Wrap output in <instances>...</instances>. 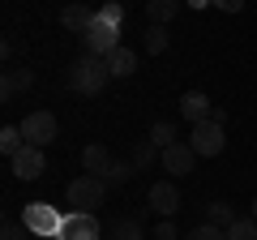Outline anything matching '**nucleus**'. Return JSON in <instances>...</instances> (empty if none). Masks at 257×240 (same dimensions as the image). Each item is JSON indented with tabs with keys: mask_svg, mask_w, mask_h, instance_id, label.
Here are the masks:
<instances>
[{
	"mask_svg": "<svg viewBox=\"0 0 257 240\" xmlns=\"http://www.w3.org/2000/svg\"><path fill=\"white\" fill-rule=\"evenodd\" d=\"M30 86H35V73H30V69H5L0 94H5V99H13L18 90H30Z\"/></svg>",
	"mask_w": 257,
	"mask_h": 240,
	"instance_id": "nucleus-16",
	"label": "nucleus"
},
{
	"mask_svg": "<svg viewBox=\"0 0 257 240\" xmlns=\"http://www.w3.org/2000/svg\"><path fill=\"white\" fill-rule=\"evenodd\" d=\"M94 13H99V9H90V5H69V9L60 13V26L73 30V35H86L90 22H94Z\"/></svg>",
	"mask_w": 257,
	"mask_h": 240,
	"instance_id": "nucleus-13",
	"label": "nucleus"
},
{
	"mask_svg": "<svg viewBox=\"0 0 257 240\" xmlns=\"http://www.w3.org/2000/svg\"><path fill=\"white\" fill-rule=\"evenodd\" d=\"M146 202H150V210H155L159 219H172V214L180 210V189H176L172 180H155L150 193H146Z\"/></svg>",
	"mask_w": 257,
	"mask_h": 240,
	"instance_id": "nucleus-9",
	"label": "nucleus"
},
{
	"mask_svg": "<svg viewBox=\"0 0 257 240\" xmlns=\"http://www.w3.org/2000/svg\"><path fill=\"white\" fill-rule=\"evenodd\" d=\"M99 236H103L99 219L86 214V210H69L64 223H60V231H56V240H99Z\"/></svg>",
	"mask_w": 257,
	"mask_h": 240,
	"instance_id": "nucleus-7",
	"label": "nucleus"
},
{
	"mask_svg": "<svg viewBox=\"0 0 257 240\" xmlns=\"http://www.w3.org/2000/svg\"><path fill=\"white\" fill-rule=\"evenodd\" d=\"M22 223H26L35 236H52L56 240V231H60V223H64V214L56 210L52 202H30L26 210H22Z\"/></svg>",
	"mask_w": 257,
	"mask_h": 240,
	"instance_id": "nucleus-6",
	"label": "nucleus"
},
{
	"mask_svg": "<svg viewBox=\"0 0 257 240\" xmlns=\"http://www.w3.org/2000/svg\"><path fill=\"white\" fill-rule=\"evenodd\" d=\"M107 82H111V69H107L103 56L82 52L73 65H69V90H77V94H99Z\"/></svg>",
	"mask_w": 257,
	"mask_h": 240,
	"instance_id": "nucleus-2",
	"label": "nucleus"
},
{
	"mask_svg": "<svg viewBox=\"0 0 257 240\" xmlns=\"http://www.w3.org/2000/svg\"><path fill=\"white\" fill-rule=\"evenodd\" d=\"M184 240H227V231H223V227H214V223H197V227H193Z\"/></svg>",
	"mask_w": 257,
	"mask_h": 240,
	"instance_id": "nucleus-23",
	"label": "nucleus"
},
{
	"mask_svg": "<svg viewBox=\"0 0 257 240\" xmlns=\"http://www.w3.org/2000/svg\"><path fill=\"white\" fill-rule=\"evenodd\" d=\"M253 219H257V197H253Z\"/></svg>",
	"mask_w": 257,
	"mask_h": 240,
	"instance_id": "nucleus-30",
	"label": "nucleus"
},
{
	"mask_svg": "<svg viewBox=\"0 0 257 240\" xmlns=\"http://www.w3.org/2000/svg\"><path fill=\"white\" fill-rule=\"evenodd\" d=\"M120 5H124V0H120Z\"/></svg>",
	"mask_w": 257,
	"mask_h": 240,
	"instance_id": "nucleus-31",
	"label": "nucleus"
},
{
	"mask_svg": "<svg viewBox=\"0 0 257 240\" xmlns=\"http://www.w3.org/2000/svg\"><path fill=\"white\" fill-rule=\"evenodd\" d=\"M189 9H206V5H214V0H184Z\"/></svg>",
	"mask_w": 257,
	"mask_h": 240,
	"instance_id": "nucleus-29",
	"label": "nucleus"
},
{
	"mask_svg": "<svg viewBox=\"0 0 257 240\" xmlns=\"http://www.w3.org/2000/svg\"><path fill=\"white\" fill-rule=\"evenodd\" d=\"M120 35H124V5H120V0H107V5L94 13L90 30L82 35V43H86L90 56H103V60H107L120 47Z\"/></svg>",
	"mask_w": 257,
	"mask_h": 240,
	"instance_id": "nucleus-1",
	"label": "nucleus"
},
{
	"mask_svg": "<svg viewBox=\"0 0 257 240\" xmlns=\"http://www.w3.org/2000/svg\"><path fill=\"white\" fill-rule=\"evenodd\" d=\"M146 52H150V56L167 52V30H163V26H150V30H146Z\"/></svg>",
	"mask_w": 257,
	"mask_h": 240,
	"instance_id": "nucleus-24",
	"label": "nucleus"
},
{
	"mask_svg": "<svg viewBox=\"0 0 257 240\" xmlns=\"http://www.w3.org/2000/svg\"><path fill=\"white\" fill-rule=\"evenodd\" d=\"M189 146L197 150V159H214V155H223V146H227V133H223L219 120H202V125H193Z\"/></svg>",
	"mask_w": 257,
	"mask_h": 240,
	"instance_id": "nucleus-5",
	"label": "nucleus"
},
{
	"mask_svg": "<svg viewBox=\"0 0 257 240\" xmlns=\"http://www.w3.org/2000/svg\"><path fill=\"white\" fill-rule=\"evenodd\" d=\"M159 159H163V172H172V176H189L193 163H197V150H193L189 142H176V146L159 150Z\"/></svg>",
	"mask_w": 257,
	"mask_h": 240,
	"instance_id": "nucleus-10",
	"label": "nucleus"
},
{
	"mask_svg": "<svg viewBox=\"0 0 257 240\" xmlns=\"http://www.w3.org/2000/svg\"><path fill=\"white\" fill-rule=\"evenodd\" d=\"M22 138H26V146L47 150L56 138H60V125H56V116H52V111H30V116L22 120Z\"/></svg>",
	"mask_w": 257,
	"mask_h": 240,
	"instance_id": "nucleus-4",
	"label": "nucleus"
},
{
	"mask_svg": "<svg viewBox=\"0 0 257 240\" xmlns=\"http://www.w3.org/2000/svg\"><path fill=\"white\" fill-rule=\"evenodd\" d=\"M180 231H176V223L172 219H159V227H155V240H176Z\"/></svg>",
	"mask_w": 257,
	"mask_h": 240,
	"instance_id": "nucleus-26",
	"label": "nucleus"
},
{
	"mask_svg": "<svg viewBox=\"0 0 257 240\" xmlns=\"http://www.w3.org/2000/svg\"><path fill=\"white\" fill-rule=\"evenodd\" d=\"M155 142H150V138H142V142H133V155H128V159H133V172H146V167L150 163H155Z\"/></svg>",
	"mask_w": 257,
	"mask_h": 240,
	"instance_id": "nucleus-17",
	"label": "nucleus"
},
{
	"mask_svg": "<svg viewBox=\"0 0 257 240\" xmlns=\"http://www.w3.org/2000/svg\"><path fill=\"white\" fill-rule=\"evenodd\" d=\"M128 176H133V167H128V163H116V167H111V176H107V185H124Z\"/></svg>",
	"mask_w": 257,
	"mask_h": 240,
	"instance_id": "nucleus-27",
	"label": "nucleus"
},
{
	"mask_svg": "<svg viewBox=\"0 0 257 240\" xmlns=\"http://www.w3.org/2000/svg\"><path fill=\"white\" fill-rule=\"evenodd\" d=\"M206 223H214V227L227 231L231 223H236V214H231V206H227V202H210V206H206Z\"/></svg>",
	"mask_w": 257,
	"mask_h": 240,
	"instance_id": "nucleus-21",
	"label": "nucleus"
},
{
	"mask_svg": "<svg viewBox=\"0 0 257 240\" xmlns=\"http://www.w3.org/2000/svg\"><path fill=\"white\" fill-rule=\"evenodd\" d=\"M107 69H111V77H133V73H138V52L120 43L116 52L107 56Z\"/></svg>",
	"mask_w": 257,
	"mask_h": 240,
	"instance_id": "nucleus-14",
	"label": "nucleus"
},
{
	"mask_svg": "<svg viewBox=\"0 0 257 240\" xmlns=\"http://www.w3.org/2000/svg\"><path fill=\"white\" fill-rule=\"evenodd\" d=\"M150 142H155L159 150L176 146V142H180V138H176V125H172V120H155V125H150Z\"/></svg>",
	"mask_w": 257,
	"mask_h": 240,
	"instance_id": "nucleus-18",
	"label": "nucleus"
},
{
	"mask_svg": "<svg viewBox=\"0 0 257 240\" xmlns=\"http://www.w3.org/2000/svg\"><path fill=\"white\" fill-rule=\"evenodd\" d=\"M82 167H86L90 176H103V180H107L111 167H116V159H111V150L103 146V142H94V146H86V150H82Z\"/></svg>",
	"mask_w": 257,
	"mask_h": 240,
	"instance_id": "nucleus-11",
	"label": "nucleus"
},
{
	"mask_svg": "<svg viewBox=\"0 0 257 240\" xmlns=\"http://www.w3.org/2000/svg\"><path fill=\"white\" fill-rule=\"evenodd\" d=\"M64 202L73 206V210H86L90 214L94 206H103L107 202V180L103 176H77V180H69V189H64Z\"/></svg>",
	"mask_w": 257,
	"mask_h": 240,
	"instance_id": "nucleus-3",
	"label": "nucleus"
},
{
	"mask_svg": "<svg viewBox=\"0 0 257 240\" xmlns=\"http://www.w3.org/2000/svg\"><path fill=\"white\" fill-rule=\"evenodd\" d=\"M22 146H26V138H22V125H5V129H0V150L13 159Z\"/></svg>",
	"mask_w": 257,
	"mask_h": 240,
	"instance_id": "nucleus-20",
	"label": "nucleus"
},
{
	"mask_svg": "<svg viewBox=\"0 0 257 240\" xmlns=\"http://www.w3.org/2000/svg\"><path fill=\"white\" fill-rule=\"evenodd\" d=\"M26 223H5V231H0V240H26Z\"/></svg>",
	"mask_w": 257,
	"mask_h": 240,
	"instance_id": "nucleus-25",
	"label": "nucleus"
},
{
	"mask_svg": "<svg viewBox=\"0 0 257 240\" xmlns=\"http://www.w3.org/2000/svg\"><path fill=\"white\" fill-rule=\"evenodd\" d=\"M214 9H223V13H240V9H244V0H214Z\"/></svg>",
	"mask_w": 257,
	"mask_h": 240,
	"instance_id": "nucleus-28",
	"label": "nucleus"
},
{
	"mask_svg": "<svg viewBox=\"0 0 257 240\" xmlns=\"http://www.w3.org/2000/svg\"><path fill=\"white\" fill-rule=\"evenodd\" d=\"M227 240H257V219L248 214V219H236L227 227Z\"/></svg>",
	"mask_w": 257,
	"mask_h": 240,
	"instance_id": "nucleus-22",
	"label": "nucleus"
},
{
	"mask_svg": "<svg viewBox=\"0 0 257 240\" xmlns=\"http://www.w3.org/2000/svg\"><path fill=\"white\" fill-rule=\"evenodd\" d=\"M9 167H13V176H18V180H39V176L47 172V155L39 146H22L18 155L9 159Z\"/></svg>",
	"mask_w": 257,
	"mask_h": 240,
	"instance_id": "nucleus-8",
	"label": "nucleus"
},
{
	"mask_svg": "<svg viewBox=\"0 0 257 240\" xmlns=\"http://www.w3.org/2000/svg\"><path fill=\"white\" fill-rule=\"evenodd\" d=\"M210 99H206L202 90H189V94H180V116L189 120V125H202V120H210Z\"/></svg>",
	"mask_w": 257,
	"mask_h": 240,
	"instance_id": "nucleus-12",
	"label": "nucleus"
},
{
	"mask_svg": "<svg viewBox=\"0 0 257 240\" xmlns=\"http://www.w3.org/2000/svg\"><path fill=\"white\" fill-rule=\"evenodd\" d=\"M180 9H184V0H146V18H150V26H167V22H172Z\"/></svg>",
	"mask_w": 257,
	"mask_h": 240,
	"instance_id": "nucleus-15",
	"label": "nucleus"
},
{
	"mask_svg": "<svg viewBox=\"0 0 257 240\" xmlns=\"http://www.w3.org/2000/svg\"><path fill=\"white\" fill-rule=\"evenodd\" d=\"M111 240H142V219H116L107 227Z\"/></svg>",
	"mask_w": 257,
	"mask_h": 240,
	"instance_id": "nucleus-19",
	"label": "nucleus"
}]
</instances>
